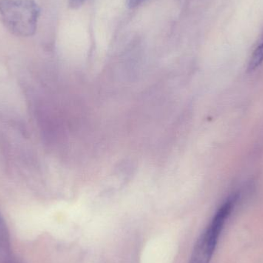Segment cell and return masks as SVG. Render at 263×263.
Masks as SVG:
<instances>
[{
  "label": "cell",
  "mask_w": 263,
  "mask_h": 263,
  "mask_svg": "<svg viewBox=\"0 0 263 263\" xmlns=\"http://www.w3.org/2000/svg\"><path fill=\"white\" fill-rule=\"evenodd\" d=\"M40 15V7L33 0H0L2 21L16 36L34 35Z\"/></svg>",
  "instance_id": "6da1fadb"
},
{
  "label": "cell",
  "mask_w": 263,
  "mask_h": 263,
  "mask_svg": "<svg viewBox=\"0 0 263 263\" xmlns=\"http://www.w3.org/2000/svg\"><path fill=\"white\" fill-rule=\"evenodd\" d=\"M236 199V196L230 198L218 210L206 230L198 239L189 263L210 262L222 229L231 213Z\"/></svg>",
  "instance_id": "7a4b0ae2"
},
{
  "label": "cell",
  "mask_w": 263,
  "mask_h": 263,
  "mask_svg": "<svg viewBox=\"0 0 263 263\" xmlns=\"http://www.w3.org/2000/svg\"><path fill=\"white\" fill-rule=\"evenodd\" d=\"M263 62V41L256 47L252 55L249 63L248 69L250 71L254 70L256 68L259 67Z\"/></svg>",
  "instance_id": "3957f363"
},
{
  "label": "cell",
  "mask_w": 263,
  "mask_h": 263,
  "mask_svg": "<svg viewBox=\"0 0 263 263\" xmlns=\"http://www.w3.org/2000/svg\"><path fill=\"white\" fill-rule=\"evenodd\" d=\"M145 1H146V0H127V6L130 9H134V8L140 6Z\"/></svg>",
  "instance_id": "277c9868"
},
{
  "label": "cell",
  "mask_w": 263,
  "mask_h": 263,
  "mask_svg": "<svg viewBox=\"0 0 263 263\" xmlns=\"http://www.w3.org/2000/svg\"><path fill=\"white\" fill-rule=\"evenodd\" d=\"M86 0H69V6L74 9L80 7Z\"/></svg>",
  "instance_id": "5b68a950"
}]
</instances>
